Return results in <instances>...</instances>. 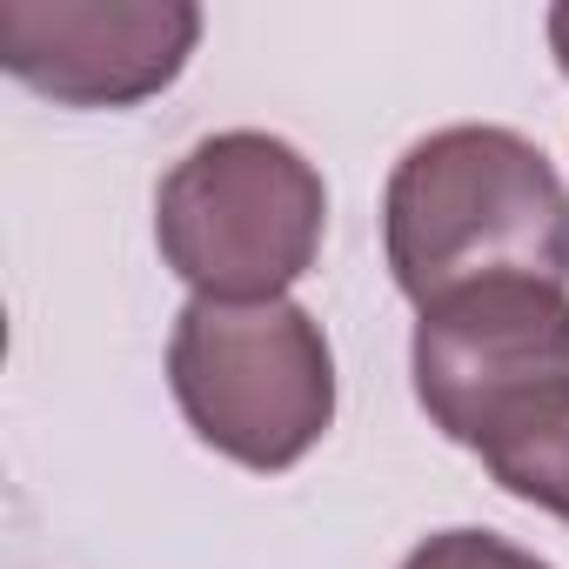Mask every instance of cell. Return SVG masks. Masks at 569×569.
<instances>
[{
  "instance_id": "6da1fadb",
  "label": "cell",
  "mask_w": 569,
  "mask_h": 569,
  "mask_svg": "<svg viewBox=\"0 0 569 569\" xmlns=\"http://www.w3.org/2000/svg\"><path fill=\"white\" fill-rule=\"evenodd\" d=\"M382 241L396 289L416 309L496 274H542L569 289V188L516 128H436L389 174Z\"/></svg>"
},
{
  "instance_id": "ba28073f",
  "label": "cell",
  "mask_w": 569,
  "mask_h": 569,
  "mask_svg": "<svg viewBox=\"0 0 569 569\" xmlns=\"http://www.w3.org/2000/svg\"><path fill=\"white\" fill-rule=\"evenodd\" d=\"M549 54H556V68L569 74V0H562V8H549Z\"/></svg>"
},
{
  "instance_id": "8992f818",
  "label": "cell",
  "mask_w": 569,
  "mask_h": 569,
  "mask_svg": "<svg viewBox=\"0 0 569 569\" xmlns=\"http://www.w3.org/2000/svg\"><path fill=\"white\" fill-rule=\"evenodd\" d=\"M476 456L516 502H536L569 522V382L522 402Z\"/></svg>"
},
{
  "instance_id": "277c9868",
  "label": "cell",
  "mask_w": 569,
  "mask_h": 569,
  "mask_svg": "<svg viewBox=\"0 0 569 569\" xmlns=\"http://www.w3.org/2000/svg\"><path fill=\"white\" fill-rule=\"evenodd\" d=\"M429 422L482 449L522 402L569 382V289L542 274H496L429 302L409 342Z\"/></svg>"
},
{
  "instance_id": "5b68a950",
  "label": "cell",
  "mask_w": 569,
  "mask_h": 569,
  "mask_svg": "<svg viewBox=\"0 0 569 569\" xmlns=\"http://www.w3.org/2000/svg\"><path fill=\"white\" fill-rule=\"evenodd\" d=\"M201 41L188 0H0V68L61 108H134Z\"/></svg>"
},
{
  "instance_id": "52a82bcc",
  "label": "cell",
  "mask_w": 569,
  "mask_h": 569,
  "mask_svg": "<svg viewBox=\"0 0 569 569\" xmlns=\"http://www.w3.org/2000/svg\"><path fill=\"white\" fill-rule=\"evenodd\" d=\"M402 569H549L542 556L502 542L496 529H442L402 556Z\"/></svg>"
},
{
  "instance_id": "3957f363",
  "label": "cell",
  "mask_w": 569,
  "mask_h": 569,
  "mask_svg": "<svg viewBox=\"0 0 569 569\" xmlns=\"http://www.w3.org/2000/svg\"><path fill=\"white\" fill-rule=\"evenodd\" d=\"M168 389L188 429L241 469H296L336 422V349L302 302H208L174 316Z\"/></svg>"
},
{
  "instance_id": "7a4b0ae2",
  "label": "cell",
  "mask_w": 569,
  "mask_h": 569,
  "mask_svg": "<svg viewBox=\"0 0 569 569\" xmlns=\"http://www.w3.org/2000/svg\"><path fill=\"white\" fill-rule=\"evenodd\" d=\"M329 188L302 148L261 128L194 141L154 188L161 261L208 302H281L322 254Z\"/></svg>"
}]
</instances>
